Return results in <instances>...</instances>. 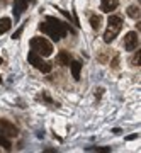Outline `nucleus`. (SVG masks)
Wrapping results in <instances>:
<instances>
[{
	"mask_svg": "<svg viewBox=\"0 0 141 153\" xmlns=\"http://www.w3.org/2000/svg\"><path fill=\"white\" fill-rule=\"evenodd\" d=\"M39 29H41L43 33L48 34L53 41H60V39H63L66 36V33H68L70 27L66 26L65 22L58 21V19H54V17H46V21L39 24Z\"/></svg>",
	"mask_w": 141,
	"mask_h": 153,
	"instance_id": "nucleus-1",
	"label": "nucleus"
},
{
	"mask_svg": "<svg viewBox=\"0 0 141 153\" xmlns=\"http://www.w3.org/2000/svg\"><path fill=\"white\" fill-rule=\"evenodd\" d=\"M121 29H122V19L119 16H111L107 21V29L104 33V41L105 43H112L117 38V34L121 33Z\"/></svg>",
	"mask_w": 141,
	"mask_h": 153,
	"instance_id": "nucleus-2",
	"label": "nucleus"
},
{
	"mask_svg": "<svg viewBox=\"0 0 141 153\" xmlns=\"http://www.w3.org/2000/svg\"><path fill=\"white\" fill-rule=\"evenodd\" d=\"M31 49L36 51L39 56H49L51 53H53V44L49 43L46 38L36 36V38L31 39Z\"/></svg>",
	"mask_w": 141,
	"mask_h": 153,
	"instance_id": "nucleus-3",
	"label": "nucleus"
},
{
	"mask_svg": "<svg viewBox=\"0 0 141 153\" xmlns=\"http://www.w3.org/2000/svg\"><path fill=\"white\" fill-rule=\"evenodd\" d=\"M27 60H29V63H31V65L36 66V68H38V70H41L43 73H49V71H51V68H53V65H51V63H48V61H44L43 56H39L36 51H29Z\"/></svg>",
	"mask_w": 141,
	"mask_h": 153,
	"instance_id": "nucleus-4",
	"label": "nucleus"
},
{
	"mask_svg": "<svg viewBox=\"0 0 141 153\" xmlns=\"http://www.w3.org/2000/svg\"><path fill=\"white\" fill-rule=\"evenodd\" d=\"M0 134L5 138H16L19 134V129L16 128V124H12L10 121L0 119Z\"/></svg>",
	"mask_w": 141,
	"mask_h": 153,
	"instance_id": "nucleus-5",
	"label": "nucleus"
},
{
	"mask_svg": "<svg viewBox=\"0 0 141 153\" xmlns=\"http://www.w3.org/2000/svg\"><path fill=\"white\" fill-rule=\"evenodd\" d=\"M138 46H140V38H138V33L131 31V33L126 34V38H124V49H126V51H134Z\"/></svg>",
	"mask_w": 141,
	"mask_h": 153,
	"instance_id": "nucleus-6",
	"label": "nucleus"
},
{
	"mask_svg": "<svg viewBox=\"0 0 141 153\" xmlns=\"http://www.w3.org/2000/svg\"><path fill=\"white\" fill-rule=\"evenodd\" d=\"M27 0H14V19L16 21H19V17H21V14L27 9Z\"/></svg>",
	"mask_w": 141,
	"mask_h": 153,
	"instance_id": "nucleus-7",
	"label": "nucleus"
},
{
	"mask_svg": "<svg viewBox=\"0 0 141 153\" xmlns=\"http://www.w3.org/2000/svg\"><path fill=\"white\" fill-rule=\"evenodd\" d=\"M117 5H119V0H102V4H100V10L102 12L116 10V7Z\"/></svg>",
	"mask_w": 141,
	"mask_h": 153,
	"instance_id": "nucleus-8",
	"label": "nucleus"
},
{
	"mask_svg": "<svg viewBox=\"0 0 141 153\" xmlns=\"http://www.w3.org/2000/svg\"><path fill=\"white\" fill-rule=\"evenodd\" d=\"M70 55L66 51H60L58 56H56V65H61V66H68L70 65Z\"/></svg>",
	"mask_w": 141,
	"mask_h": 153,
	"instance_id": "nucleus-9",
	"label": "nucleus"
},
{
	"mask_svg": "<svg viewBox=\"0 0 141 153\" xmlns=\"http://www.w3.org/2000/svg\"><path fill=\"white\" fill-rule=\"evenodd\" d=\"M71 68V75H73V78L75 80H80V70H82V65L78 63V61H70V65H68Z\"/></svg>",
	"mask_w": 141,
	"mask_h": 153,
	"instance_id": "nucleus-10",
	"label": "nucleus"
},
{
	"mask_svg": "<svg viewBox=\"0 0 141 153\" xmlns=\"http://www.w3.org/2000/svg\"><path fill=\"white\" fill-rule=\"evenodd\" d=\"M10 26H12L10 19H9V17H2V19H0V34L7 33V31L10 29Z\"/></svg>",
	"mask_w": 141,
	"mask_h": 153,
	"instance_id": "nucleus-11",
	"label": "nucleus"
},
{
	"mask_svg": "<svg viewBox=\"0 0 141 153\" xmlns=\"http://www.w3.org/2000/svg\"><path fill=\"white\" fill-rule=\"evenodd\" d=\"M90 26H92L94 31H99L102 27V17L100 16H92L90 17Z\"/></svg>",
	"mask_w": 141,
	"mask_h": 153,
	"instance_id": "nucleus-12",
	"label": "nucleus"
},
{
	"mask_svg": "<svg viewBox=\"0 0 141 153\" xmlns=\"http://www.w3.org/2000/svg\"><path fill=\"white\" fill-rule=\"evenodd\" d=\"M128 16L133 17V19H140V7L131 5L129 9H128Z\"/></svg>",
	"mask_w": 141,
	"mask_h": 153,
	"instance_id": "nucleus-13",
	"label": "nucleus"
},
{
	"mask_svg": "<svg viewBox=\"0 0 141 153\" xmlns=\"http://www.w3.org/2000/svg\"><path fill=\"white\" fill-rule=\"evenodd\" d=\"M0 146H4V148L7 150V152H10V150H12L10 141H9V140H7L5 136H2V134H0Z\"/></svg>",
	"mask_w": 141,
	"mask_h": 153,
	"instance_id": "nucleus-14",
	"label": "nucleus"
},
{
	"mask_svg": "<svg viewBox=\"0 0 141 153\" xmlns=\"http://www.w3.org/2000/svg\"><path fill=\"white\" fill-rule=\"evenodd\" d=\"M133 65H134V66H140V51H138V53L134 55V58H133Z\"/></svg>",
	"mask_w": 141,
	"mask_h": 153,
	"instance_id": "nucleus-15",
	"label": "nucleus"
},
{
	"mask_svg": "<svg viewBox=\"0 0 141 153\" xmlns=\"http://www.w3.org/2000/svg\"><path fill=\"white\" fill-rule=\"evenodd\" d=\"M90 152H111V148H88Z\"/></svg>",
	"mask_w": 141,
	"mask_h": 153,
	"instance_id": "nucleus-16",
	"label": "nucleus"
},
{
	"mask_svg": "<svg viewBox=\"0 0 141 153\" xmlns=\"http://www.w3.org/2000/svg\"><path fill=\"white\" fill-rule=\"evenodd\" d=\"M27 2H31V4H33V2H36V0H27Z\"/></svg>",
	"mask_w": 141,
	"mask_h": 153,
	"instance_id": "nucleus-17",
	"label": "nucleus"
},
{
	"mask_svg": "<svg viewBox=\"0 0 141 153\" xmlns=\"http://www.w3.org/2000/svg\"><path fill=\"white\" fill-rule=\"evenodd\" d=\"M2 63H4V60H2V58H0V65H2Z\"/></svg>",
	"mask_w": 141,
	"mask_h": 153,
	"instance_id": "nucleus-18",
	"label": "nucleus"
},
{
	"mask_svg": "<svg viewBox=\"0 0 141 153\" xmlns=\"http://www.w3.org/2000/svg\"><path fill=\"white\" fill-rule=\"evenodd\" d=\"M0 82H2V80H0Z\"/></svg>",
	"mask_w": 141,
	"mask_h": 153,
	"instance_id": "nucleus-19",
	"label": "nucleus"
}]
</instances>
